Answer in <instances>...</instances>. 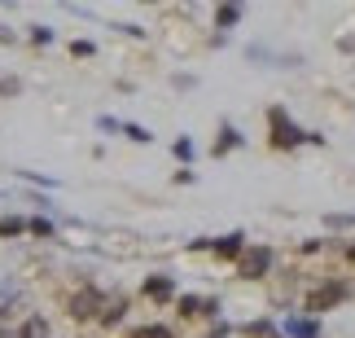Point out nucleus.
Instances as JSON below:
<instances>
[{"mask_svg":"<svg viewBox=\"0 0 355 338\" xmlns=\"http://www.w3.org/2000/svg\"><path fill=\"white\" fill-rule=\"evenodd\" d=\"M268 128H272V145H277V150H294V145L307 141V132H298L285 110H268Z\"/></svg>","mask_w":355,"mask_h":338,"instance_id":"f257e3e1","label":"nucleus"},{"mask_svg":"<svg viewBox=\"0 0 355 338\" xmlns=\"http://www.w3.org/2000/svg\"><path fill=\"white\" fill-rule=\"evenodd\" d=\"M268 264H272V251H268V246H250V251H241L237 273H241V277H263Z\"/></svg>","mask_w":355,"mask_h":338,"instance_id":"f03ea898","label":"nucleus"},{"mask_svg":"<svg viewBox=\"0 0 355 338\" xmlns=\"http://www.w3.org/2000/svg\"><path fill=\"white\" fill-rule=\"evenodd\" d=\"M343 286L338 281H329V286H320L316 294H307V312H324V307H334V303H343Z\"/></svg>","mask_w":355,"mask_h":338,"instance_id":"7ed1b4c3","label":"nucleus"},{"mask_svg":"<svg viewBox=\"0 0 355 338\" xmlns=\"http://www.w3.org/2000/svg\"><path fill=\"white\" fill-rule=\"evenodd\" d=\"M97 307H101V294L97 290H84V294H75V299H71V316L75 321H92V316H97Z\"/></svg>","mask_w":355,"mask_h":338,"instance_id":"20e7f679","label":"nucleus"},{"mask_svg":"<svg viewBox=\"0 0 355 338\" xmlns=\"http://www.w3.org/2000/svg\"><path fill=\"white\" fill-rule=\"evenodd\" d=\"M241 251H245V237L241 233H228V237L215 242V255H220V260H241Z\"/></svg>","mask_w":355,"mask_h":338,"instance_id":"39448f33","label":"nucleus"},{"mask_svg":"<svg viewBox=\"0 0 355 338\" xmlns=\"http://www.w3.org/2000/svg\"><path fill=\"white\" fill-rule=\"evenodd\" d=\"M145 294H149L154 303H167L171 294H175V286H171V277H149V281H145Z\"/></svg>","mask_w":355,"mask_h":338,"instance_id":"423d86ee","label":"nucleus"},{"mask_svg":"<svg viewBox=\"0 0 355 338\" xmlns=\"http://www.w3.org/2000/svg\"><path fill=\"white\" fill-rule=\"evenodd\" d=\"M18 338H49V321H44V316H31V321L18 330Z\"/></svg>","mask_w":355,"mask_h":338,"instance_id":"0eeeda50","label":"nucleus"},{"mask_svg":"<svg viewBox=\"0 0 355 338\" xmlns=\"http://www.w3.org/2000/svg\"><path fill=\"white\" fill-rule=\"evenodd\" d=\"M237 141H241L237 132H233V128H224V132H220V141H215V154H228V150H233Z\"/></svg>","mask_w":355,"mask_h":338,"instance_id":"6e6552de","label":"nucleus"},{"mask_svg":"<svg viewBox=\"0 0 355 338\" xmlns=\"http://www.w3.org/2000/svg\"><path fill=\"white\" fill-rule=\"evenodd\" d=\"M241 18V9L237 5H224V9H215V22H220V26H233Z\"/></svg>","mask_w":355,"mask_h":338,"instance_id":"1a4fd4ad","label":"nucleus"},{"mask_svg":"<svg viewBox=\"0 0 355 338\" xmlns=\"http://www.w3.org/2000/svg\"><path fill=\"white\" fill-rule=\"evenodd\" d=\"M290 334L294 338H316V321H290Z\"/></svg>","mask_w":355,"mask_h":338,"instance_id":"9d476101","label":"nucleus"},{"mask_svg":"<svg viewBox=\"0 0 355 338\" xmlns=\"http://www.w3.org/2000/svg\"><path fill=\"white\" fill-rule=\"evenodd\" d=\"M132 338H171L167 326H141V330H132Z\"/></svg>","mask_w":355,"mask_h":338,"instance_id":"9b49d317","label":"nucleus"},{"mask_svg":"<svg viewBox=\"0 0 355 338\" xmlns=\"http://www.w3.org/2000/svg\"><path fill=\"white\" fill-rule=\"evenodd\" d=\"M22 233V220L18 215H5V220H0V237H18Z\"/></svg>","mask_w":355,"mask_h":338,"instance_id":"f8f14e48","label":"nucleus"},{"mask_svg":"<svg viewBox=\"0 0 355 338\" xmlns=\"http://www.w3.org/2000/svg\"><path fill=\"white\" fill-rule=\"evenodd\" d=\"M123 132H128L132 141H141V145H145V141H154V137H149V132H145L141 124H123Z\"/></svg>","mask_w":355,"mask_h":338,"instance_id":"ddd939ff","label":"nucleus"},{"mask_svg":"<svg viewBox=\"0 0 355 338\" xmlns=\"http://www.w3.org/2000/svg\"><path fill=\"white\" fill-rule=\"evenodd\" d=\"M180 312H184V316H193V312H202V299H193V294H184V299H180Z\"/></svg>","mask_w":355,"mask_h":338,"instance_id":"4468645a","label":"nucleus"},{"mask_svg":"<svg viewBox=\"0 0 355 338\" xmlns=\"http://www.w3.org/2000/svg\"><path fill=\"white\" fill-rule=\"evenodd\" d=\"M31 233L35 237H53V224L49 220H31Z\"/></svg>","mask_w":355,"mask_h":338,"instance_id":"2eb2a0df","label":"nucleus"},{"mask_svg":"<svg viewBox=\"0 0 355 338\" xmlns=\"http://www.w3.org/2000/svg\"><path fill=\"white\" fill-rule=\"evenodd\" d=\"M31 40H35V44H49L53 31H49V26H31Z\"/></svg>","mask_w":355,"mask_h":338,"instance_id":"dca6fc26","label":"nucleus"},{"mask_svg":"<svg viewBox=\"0 0 355 338\" xmlns=\"http://www.w3.org/2000/svg\"><path fill=\"white\" fill-rule=\"evenodd\" d=\"M71 53H75V58H92V44H88V40H75Z\"/></svg>","mask_w":355,"mask_h":338,"instance_id":"f3484780","label":"nucleus"},{"mask_svg":"<svg viewBox=\"0 0 355 338\" xmlns=\"http://www.w3.org/2000/svg\"><path fill=\"white\" fill-rule=\"evenodd\" d=\"M175 158H193V141H175Z\"/></svg>","mask_w":355,"mask_h":338,"instance_id":"a211bd4d","label":"nucleus"},{"mask_svg":"<svg viewBox=\"0 0 355 338\" xmlns=\"http://www.w3.org/2000/svg\"><path fill=\"white\" fill-rule=\"evenodd\" d=\"M347 255H351V260H355V246H351V251H347Z\"/></svg>","mask_w":355,"mask_h":338,"instance_id":"6ab92c4d","label":"nucleus"},{"mask_svg":"<svg viewBox=\"0 0 355 338\" xmlns=\"http://www.w3.org/2000/svg\"><path fill=\"white\" fill-rule=\"evenodd\" d=\"M0 338H9V334H5V330H0Z\"/></svg>","mask_w":355,"mask_h":338,"instance_id":"aec40b11","label":"nucleus"}]
</instances>
